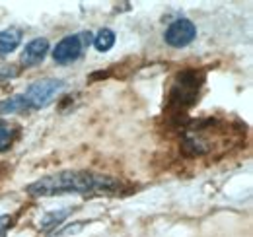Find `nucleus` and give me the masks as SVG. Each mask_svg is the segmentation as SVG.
Returning a JSON list of instances; mask_svg holds the SVG:
<instances>
[{
  "instance_id": "nucleus-11",
  "label": "nucleus",
  "mask_w": 253,
  "mask_h": 237,
  "mask_svg": "<svg viewBox=\"0 0 253 237\" xmlns=\"http://www.w3.org/2000/svg\"><path fill=\"white\" fill-rule=\"evenodd\" d=\"M92 43H94V47L99 53H107L115 45V33L111 30H107V28H103V30L97 31V35L94 37Z\"/></svg>"
},
{
  "instance_id": "nucleus-10",
  "label": "nucleus",
  "mask_w": 253,
  "mask_h": 237,
  "mask_svg": "<svg viewBox=\"0 0 253 237\" xmlns=\"http://www.w3.org/2000/svg\"><path fill=\"white\" fill-rule=\"evenodd\" d=\"M18 126H14L12 122H6V120H0V152H6V150L12 148V144L16 142L18 138Z\"/></svg>"
},
{
  "instance_id": "nucleus-7",
  "label": "nucleus",
  "mask_w": 253,
  "mask_h": 237,
  "mask_svg": "<svg viewBox=\"0 0 253 237\" xmlns=\"http://www.w3.org/2000/svg\"><path fill=\"white\" fill-rule=\"evenodd\" d=\"M22 41V30L20 28H6L0 31V57L10 55L18 49Z\"/></svg>"
},
{
  "instance_id": "nucleus-2",
  "label": "nucleus",
  "mask_w": 253,
  "mask_h": 237,
  "mask_svg": "<svg viewBox=\"0 0 253 237\" xmlns=\"http://www.w3.org/2000/svg\"><path fill=\"white\" fill-rule=\"evenodd\" d=\"M205 86V72L197 68H185L175 74L168 97H166V113L168 118H181L187 115L191 107L197 103L201 89Z\"/></svg>"
},
{
  "instance_id": "nucleus-3",
  "label": "nucleus",
  "mask_w": 253,
  "mask_h": 237,
  "mask_svg": "<svg viewBox=\"0 0 253 237\" xmlns=\"http://www.w3.org/2000/svg\"><path fill=\"white\" fill-rule=\"evenodd\" d=\"M94 41V35L88 33H74V35H66L57 43V47L53 49V59L57 64H70L74 60L82 57V51Z\"/></svg>"
},
{
  "instance_id": "nucleus-6",
  "label": "nucleus",
  "mask_w": 253,
  "mask_h": 237,
  "mask_svg": "<svg viewBox=\"0 0 253 237\" xmlns=\"http://www.w3.org/2000/svg\"><path fill=\"white\" fill-rule=\"evenodd\" d=\"M47 51H49V41H47L45 37L32 39V41L26 45L24 53H22V64H24V66H35V64H39L41 60L45 59Z\"/></svg>"
},
{
  "instance_id": "nucleus-5",
  "label": "nucleus",
  "mask_w": 253,
  "mask_h": 237,
  "mask_svg": "<svg viewBox=\"0 0 253 237\" xmlns=\"http://www.w3.org/2000/svg\"><path fill=\"white\" fill-rule=\"evenodd\" d=\"M195 37H197V26L187 18H179V20L171 22L168 26V30L164 31V41L173 49L187 47L189 43H193Z\"/></svg>"
},
{
  "instance_id": "nucleus-4",
  "label": "nucleus",
  "mask_w": 253,
  "mask_h": 237,
  "mask_svg": "<svg viewBox=\"0 0 253 237\" xmlns=\"http://www.w3.org/2000/svg\"><path fill=\"white\" fill-rule=\"evenodd\" d=\"M64 89V80L59 78H43V80H37L33 82L30 88L26 89L24 97L30 105V109H41L45 105H49L59 91Z\"/></svg>"
},
{
  "instance_id": "nucleus-12",
  "label": "nucleus",
  "mask_w": 253,
  "mask_h": 237,
  "mask_svg": "<svg viewBox=\"0 0 253 237\" xmlns=\"http://www.w3.org/2000/svg\"><path fill=\"white\" fill-rule=\"evenodd\" d=\"M16 218L14 216H0V237H6L8 230L14 226Z\"/></svg>"
},
{
  "instance_id": "nucleus-1",
  "label": "nucleus",
  "mask_w": 253,
  "mask_h": 237,
  "mask_svg": "<svg viewBox=\"0 0 253 237\" xmlns=\"http://www.w3.org/2000/svg\"><path fill=\"white\" fill-rule=\"evenodd\" d=\"M125 189L123 181L88 169H64L33 181L26 187L30 197H61V195H115Z\"/></svg>"
},
{
  "instance_id": "nucleus-8",
  "label": "nucleus",
  "mask_w": 253,
  "mask_h": 237,
  "mask_svg": "<svg viewBox=\"0 0 253 237\" xmlns=\"http://www.w3.org/2000/svg\"><path fill=\"white\" fill-rule=\"evenodd\" d=\"M24 111H30V105L24 93H16L0 101V115H14V113H24Z\"/></svg>"
},
{
  "instance_id": "nucleus-9",
  "label": "nucleus",
  "mask_w": 253,
  "mask_h": 237,
  "mask_svg": "<svg viewBox=\"0 0 253 237\" xmlns=\"http://www.w3.org/2000/svg\"><path fill=\"white\" fill-rule=\"evenodd\" d=\"M70 210H72V208H61V210L47 212V214L41 218V230H43V232H51V230H55L57 226H61L64 220H66V216L70 214Z\"/></svg>"
}]
</instances>
